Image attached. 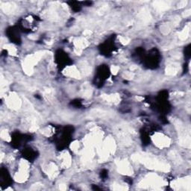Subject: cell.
<instances>
[{
	"mask_svg": "<svg viewBox=\"0 0 191 191\" xmlns=\"http://www.w3.org/2000/svg\"><path fill=\"white\" fill-rule=\"evenodd\" d=\"M133 158H136L140 162H142L148 168L156 169L161 171H168L170 170V167L168 164L163 163L155 158H151L149 156L144 155H136L133 157Z\"/></svg>",
	"mask_w": 191,
	"mask_h": 191,
	"instance_id": "obj_1",
	"label": "cell"
},
{
	"mask_svg": "<svg viewBox=\"0 0 191 191\" xmlns=\"http://www.w3.org/2000/svg\"><path fill=\"white\" fill-rule=\"evenodd\" d=\"M153 140L155 144H156L160 148H164V147L168 146L170 144V139L168 137L164 136L162 134H156L153 137Z\"/></svg>",
	"mask_w": 191,
	"mask_h": 191,
	"instance_id": "obj_2",
	"label": "cell"
},
{
	"mask_svg": "<svg viewBox=\"0 0 191 191\" xmlns=\"http://www.w3.org/2000/svg\"><path fill=\"white\" fill-rule=\"evenodd\" d=\"M119 169L120 170V172H122L123 174H131V170L127 162L120 163L119 164Z\"/></svg>",
	"mask_w": 191,
	"mask_h": 191,
	"instance_id": "obj_3",
	"label": "cell"
},
{
	"mask_svg": "<svg viewBox=\"0 0 191 191\" xmlns=\"http://www.w3.org/2000/svg\"><path fill=\"white\" fill-rule=\"evenodd\" d=\"M66 74L67 75H69V76H72L74 78H79L80 75H79V71L75 69V67L74 66H72V67H69L66 69Z\"/></svg>",
	"mask_w": 191,
	"mask_h": 191,
	"instance_id": "obj_4",
	"label": "cell"
},
{
	"mask_svg": "<svg viewBox=\"0 0 191 191\" xmlns=\"http://www.w3.org/2000/svg\"><path fill=\"white\" fill-rule=\"evenodd\" d=\"M189 32H190V26H187V27L185 28V29H184V31L181 32V35L179 36L180 38H181V40H184V39L187 38L189 35Z\"/></svg>",
	"mask_w": 191,
	"mask_h": 191,
	"instance_id": "obj_5",
	"label": "cell"
},
{
	"mask_svg": "<svg viewBox=\"0 0 191 191\" xmlns=\"http://www.w3.org/2000/svg\"><path fill=\"white\" fill-rule=\"evenodd\" d=\"M111 70L113 71V72H114V74H116L118 71V67H116V66H112Z\"/></svg>",
	"mask_w": 191,
	"mask_h": 191,
	"instance_id": "obj_6",
	"label": "cell"
}]
</instances>
